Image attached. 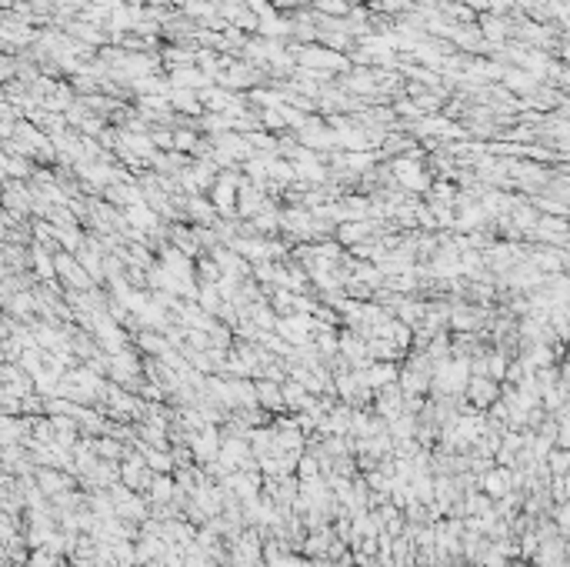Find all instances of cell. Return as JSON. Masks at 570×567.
Returning a JSON list of instances; mask_svg holds the SVG:
<instances>
[{"instance_id":"cell-2","label":"cell","mask_w":570,"mask_h":567,"mask_svg":"<svg viewBox=\"0 0 570 567\" xmlns=\"http://www.w3.org/2000/svg\"><path fill=\"white\" fill-rule=\"evenodd\" d=\"M253 394H257V404H260V407H267V411H280V407H284L280 384H277V381H257V384H253Z\"/></svg>"},{"instance_id":"cell-4","label":"cell","mask_w":570,"mask_h":567,"mask_svg":"<svg viewBox=\"0 0 570 567\" xmlns=\"http://www.w3.org/2000/svg\"><path fill=\"white\" fill-rule=\"evenodd\" d=\"M317 3H320V10H330V14H344L347 10L344 0H317Z\"/></svg>"},{"instance_id":"cell-3","label":"cell","mask_w":570,"mask_h":567,"mask_svg":"<svg viewBox=\"0 0 570 567\" xmlns=\"http://www.w3.org/2000/svg\"><path fill=\"white\" fill-rule=\"evenodd\" d=\"M97 450H101L103 457H110V461H114V457H124V447H120L117 441H110V437H107V441H101V444H97Z\"/></svg>"},{"instance_id":"cell-1","label":"cell","mask_w":570,"mask_h":567,"mask_svg":"<svg viewBox=\"0 0 570 567\" xmlns=\"http://www.w3.org/2000/svg\"><path fill=\"white\" fill-rule=\"evenodd\" d=\"M497 381H490V377H470L467 381V400L477 407V411H487L494 400H497Z\"/></svg>"}]
</instances>
